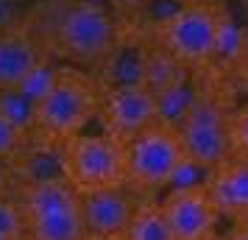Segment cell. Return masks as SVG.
Listing matches in <instances>:
<instances>
[{
    "label": "cell",
    "instance_id": "obj_3",
    "mask_svg": "<svg viewBox=\"0 0 248 240\" xmlns=\"http://www.w3.org/2000/svg\"><path fill=\"white\" fill-rule=\"evenodd\" d=\"M229 39V20L215 0H192L165 17L159 42L190 70L203 67L223 50Z\"/></svg>",
    "mask_w": 248,
    "mask_h": 240
},
{
    "label": "cell",
    "instance_id": "obj_16",
    "mask_svg": "<svg viewBox=\"0 0 248 240\" xmlns=\"http://www.w3.org/2000/svg\"><path fill=\"white\" fill-rule=\"evenodd\" d=\"M0 109L6 117H12L14 123L25 131H34V120H36V103L20 92V87H6L0 90Z\"/></svg>",
    "mask_w": 248,
    "mask_h": 240
},
{
    "label": "cell",
    "instance_id": "obj_9",
    "mask_svg": "<svg viewBox=\"0 0 248 240\" xmlns=\"http://www.w3.org/2000/svg\"><path fill=\"white\" fill-rule=\"evenodd\" d=\"M165 209L170 229L176 240H212L215 226L220 221L217 207L201 184H187V187H173L165 201H159Z\"/></svg>",
    "mask_w": 248,
    "mask_h": 240
},
{
    "label": "cell",
    "instance_id": "obj_18",
    "mask_svg": "<svg viewBox=\"0 0 248 240\" xmlns=\"http://www.w3.org/2000/svg\"><path fill=\"white\" fill-rule=\"evenodd\" d=\"M25 143H28V131L20 128L12 117H6L3 109H0V160L12 162L23 154Z\"/></svg>",
    "mask_w": 248,
    "mask_h": 240
},
{
    "label": "cell",
    "instance_id": "obj_8",
    "mask_svg": "<svg viewBox=\"0 0 248 240\" xmlns=\"http://www.w3.org/2000/svg\"><path fill=\"white\" fill-rule=\"evenodd\" d=\"M154 120H159V101L145 84H125V87L103 90L101 123L103 131L117 143L128 145Z\"/></svg>",
    "mask_w": 248,
    "mask_h": 240
},
{
    "label": "cell",
    "instance_id": "obj_20",
    "mask_svg": "<svg viewBox=\"0 0 248 240\" xmlns=\"http://www.w3.org/2000/svg\"><path fill=\"white\" fill-rule=\"evenodd\" d=\"M232 157L248 162V101L232 112Z\"/></svg>",
    "mask_w": 248,
    "mask_h": 240
},
{
    "label": "cell",
    "instance_id": "obj_2",
    "mask_svg": "<svg viewBox=\"0 0 248 240\" xmlns=\"http://www.w3.org/2000/svg\"><path fill=\"white\" fill-rule=\"evenodd\" d=\"M184 162L187 151L179 128L154 120L125 145V187L140 198H151L173 184Z\"/></svg>",
    "mask_w": 248,
    "mask_h": 240
},
{
    "label": "cell",
    "instance_id": "obj_6",
    "mask_svg": "<svg viewBox=\"0 0 248 240\" xmlns=\"http://www.w3.org/2000/svg\"><path fill=\"white\" fill-rule=\"evenodd\" d=\"M59 168L78 193L123 187L125 184V145L106 131H81L59 145Z\"/></svg>",
    "mask_w": 248,
    "mask_h": 240
},
{
    "label": "cell",
    "instance_id": "obj_27",
    "mask_svg": "<svg viewBox=\"0 0 248 240\" xmlns=\"http://www.w3.org/2000/svg\"><path fill=\"white\" fill-rule=\"evenodd\" d=\"M0 240H6V238H0Z\"/></svg>",
    "mask_w": 248,
    "mask_h": 240
},
{
    "label": "cell",
    "instance_id": "obj_14",
    "mask_svg": "<svg viewBox=\"0 0 248 240\" xmlns=\"http://www.w3.org/2000/svg\"><path fill=\"white\" fill-rule=\"evenodd\" d=\"M145 53L148 48L142 45H117L112 53L101 62L103 67V87H125V84H142V73H145Z\"/></svg>",
    "mask_w": 248,
    "mask_h": 240
},
{
    "label": "cell",
    "instance_id": "obj_17",
    "mask_svg": "<svg viewBox=\"0 0 248 240\" xmlns=\"http://www.w3.org/2000/svg\"><path fill=\"white\" fill-rule=\"evenodd\" d=\"M59 70H62V64H56V62H50V59L45 56L17 87H20L23 95H28V98L39 106V101L53 90V84H56V79H59Z\"/></svg>",
    "mask_w": 248,
    "mask_h": 240
},
{
    "label": "cell",
    "instance_id": "obj_22",
    "mask_svg": "<svg viewBox=\"0 0 248 240\" xmlns=\"http://www.w3.org/2000/svg\"><path fill=\"white\" fill-rule=\"evenodd\" d=\"M112 9H120V12H134V9H142L148 0H106Z\"/></svg>",
    "mask_w": 248,
    "mask_h": 240
},
{
    "label": "cell",
    "instance_id": "obj_21",
    "mask_svg": "<svg viewBox=\"0 0 248 240\" xmlns=\"http://www.w3.org/2000/svg\"><path fill=\"white\" fill-rule=\"evenodd\" d=\"M20 23V0H0V31Z\"/></svg>",
    "mask_w": 248,
    "mask_h": 240
},
{
    "label": "cell",
    "instance_id": "obj_19",
    "mask_svg": "<svg viewBox=\"0 0 248 240\" xmlns=\"http://www.w3.org/2000/svg\"><path fill=\"white\" fill-rule=\"evenodd\" d=\"M0 238L25 240V218L20 204H14L9 195H0Z\"/></svg>",
    "mask_w": 248,
    "mask_h": 240
},
{
    "label": "cell",
    "instance_id": "obj_23",
    "mask_svg": "<svg viewBox=\"0 0 248 240\" xmlns=\"http://www.w3.org/2000/svg\"><path fill=\"white\" fill-rule=\"evenodd\" d=\"M9 190V162L0 160V195H6Z\"/></svg>",
    "mask_w": 248,
    "mask_h": 240
},
{
    "label": "cell",
    "instance_id": "obj_25",
    "mask_svg": "<svg viewBox=\"0 0 248 240\" xmlns=\"http://www.w3.org/2000/svg\"><path fill=\"white\" fill-rule=\"evenodd\" d=\"M84 240H123V235H84Z\"/></svg>",
    "mask_w": 248,
    "mask_h": 240
},
{
    "label": "cell",
    "instance_id": "obj_15",
    "mask_svg": "<svg viewBox=\"0 0 248 240\" xmlns=\"http://www.w3.org/2000/svg\"><path fill=\"white\" fill-rule=\"evenodd\" d=\"M123 240H176V235H173L168 218H165L162 204L142 198L137 212L131 215V224L125 226Z\"/></svg>",
    "mask_w": 248,
    "mask_h": 240
},
{
    "label": "cell",
    "instance_id": "obj_1",
    "mask_svg": "<svg viewBox=\"0 0 248 240\" xmlns=\"http://www.w3.org/2000/svg\"><path fill=\"white\" fill-rule=\"evenodd\" d=\"M101 103L103 92L98 81L76 67L62 64L53 90L36 106L34 131L47 145L59 148L70 137L81 134L92 117L101 114Z\"/></svg>",
    "mask_w": 248,
    "mask_h": 240
},
{
    "label": "cell",
    "instance_id": "obj_7",
    "mask_svg": "<svg viewBox=\"0 0 248 240\" xmlns=\"http://www.w3.org/2000/svg\"><path fill=\"white\" fill-rule=\"evenodd\" d=\"M53 45L59 56H67L81 64H101L117 45L112 14L103 3L73 0L56 17Z\"/></svg>",
    "mask_w": 248,
    "mask_h": 240
},
{
    "label": "cell",
    "instance_id": "obj_4",
    "mask_svg": "<svg viewBox=\"0 0 248 240\" xmlns=\"http://www.w3.org/2000/svg\"><path fill=\"white\" fill-rule=\"evenodd\" d=\"M25 240H84L81 193L59 173L36 179L23 193Z\"/></svg>",
    "mask_w": 248,
    "mask_h": 240
},
{
    "label": "cell",
    "instance_id": "obj_12",
    "mask_svg": "<svg viewBox=\"0 0 248 240\" xmlns=\"http://www.w3.org/2000/svg\"><path fill=\"white\" fill-rule=\"evenodd\" d=\"M42 59L45 50L28 28L17 23L0 31V90L17 87Z\"/></svg>",
    "mask_w": 248,
    "mask_h": 240
},
{
    "label": "cell",
    "instance_id": "obj_24",
    "mask_svg": "<svg viewBox=\"0 0 248 240\" xmlns=\"http://www.w3.org/2000/svg\"><path fill=\"white\" fill-rule=\"evenodd\" d=\"M226 240H248V226H237Z\"/></svg>",
    "mask_w": 248,
    "mask_h": 240
},
{
    "label": "cell",
    "instance_id": "obj_5",
    "mask_svg": "<svg viewBox=\"0 0 248 240\" xmlns=\"http://www.w3.org/2000/svg\"><path fill=\"white\" fill-rule=\"evenodd\" d=\"M232 112L220 92L195 79V98L176 128L187 157L206 171L232 157Z\"/></svg>",
    "mask_w": 248,
    "mask_h": 240
},
{
    "label": "cell",
    "instance_id": "obj_26",
    "mask_svg": "<svg viewBox=\"0 0 248 240\" xmlns=\"http://www.w3.org/2000/svg\"><path fill=\"white\" fill-rule=\"evenodd\" d=\"M170 3H179V6H184V3H192V0H170Z\"/></svg>",
    "mask_w": 248,
    "mask_h": 240
},
{
    "label": "cell",
    "instance_id": "obj_13",
    "mask_svg": "<svg viewBox=\"0 0 248 240\" xmlns=\"http://www.w3.org/2000/svg\"><path fill=\"white\" fill-rule=\"evenodd\" d=\"M190 79H192L190 67H187L176 53H170L162 42H159L156 48H148L142 84H145L156 98H162V95H168V92H173V90H179L181 84H187Z\"/></svg>",
    "mask_w": 248,
    "mask_h": 240
},
{
    "label": "cell",
    "instance_id": "obj_11",
    "mask_svg": "<svg viewBox=\"0 0 248 240\" xmlns=\"http://www.w3.org/2000/svg\"><path fill=\"white\" fill-rule=\"evenodd\" d=\"M206 193L217 207L220 218L234 221L237 226H248V162L229 157L217 168L206 173Z\"/></svg>",
    "mask_w": 248,
    "mask_h": 240
},
{
    "label": "cell",
    "instance_id": "obj_10",
    "mask_svg": "<svg viewBox=\"0 0 248 240\" xmlns=\"http://www.w3.org/2000/svg\"><path fill=\"white\" fill-rule=\"evenodd\" d=\"M140 201L142 198L131 193L125 184L81 193V215H84L87 235H123Z\"/></svg>",
    "mask_w": 248,
    "mask_h": 240
}]
</instances>
